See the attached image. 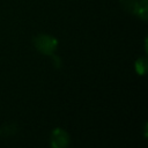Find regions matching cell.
I'll list each match as a JSON object with an SVG mask.
<instances>
[{"label":"cell","instance_id":"1","mask_svg":"<svg viewBox=\"0 0 148 148\" xmlns=\"http://www.w3.org/2000/svg\"><path fill=\"white\" fill-rule=\"evenodd\" d=\"M32 43L35 49L45 56H52L58 45L57 38L47 34H39L35 36L32 39Z\"/></svg>","mask_w":148,"mask_h":148},{"label":"cell","instance_id":"2","mask_svg":"<svg viewBox=\"0 0 148 148\" xmlns=\"http://www.w3.org/2000/svg\"><path fill=\"white\" fill-rule=\"evenodd\" d=\"M50 143L53 148H66L69 145V135L64 128L56 127L51 132Z\"/></svg>","mask_w":148,"mask_h":148},{"label":"cell","instance_id":"3","mask_svg":"<svg viewBox=\"0 0 148 148\" xmlns=\"http://www.w3.org/2000/svg\"><path fill=\"white\" fill-rule=\"evenodd\" d=\"M135 15H138L143 21L147 20V17H148V3H147V0H139L138 6H136V10H135Z\"/></svg>","mask_w":148,"mask_h":148},{"label":"cell","instance_id":"4","mask_svg":"<svg viewBox=\"0 0 148 148\" xmlns=\"http://www.w3.org/2000/svg\"><path fill=\"white\" fill-rule=\"evenodd\" d=\"M119 2H120V5L123 6V8L125 10H127L132 14H135L139 0H119Z\"/></svg>","mask_w":148,"mask_h":148},{"label":"cell","instance_id":"5","mask_svg":"<svg viewBox=\"0 0 148 148\" xmlns=\"http://www.w3.org/2000/svg\"><path fill=\"white\" fill-rule=\"evenodd\" d=\"M135 71L139 75H145L147 71V59L146 58H139L135 61Z\"/></svg>","mask_w":148,"mask_h":148}]
</instances>
